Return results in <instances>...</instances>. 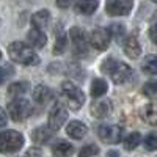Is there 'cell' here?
Listing matches in <instances>:
<instances>
[{"instance_id": "cell-1", "label": "cell", "mask_w": 157, "mask_h": 157, "mask_svg": "<svg viewBox=\"0 0 157 157\" xmlns=\"http://www.w3.org/2000/svg\"><path fill=\"white\" fill-rule=\"evenodd\" d=\"M101 71L104 74H109L116 85H123V83L129 82L130 78H132V75H134V71H132V68H130L129 64H126L123 61H118L113 57L102 61Z\"/></svg>"}, {"instance_id": "cell-2", "label": "cell", "mask_w": 157, "mask_h": 157, "mask_svg": "<svg viewBox=\"0 0 157 157\" xmlns=\"http://www.w3.org/2000/svg\"><path fill=\"white\" fill-rule=\"evenodd\" d=\"M8 55L14 63L24 64V66H35V64L39 63L38 54L29 44H25L22 41L11 43L8 46Z\"/></svg>"}, {"instance_id": "cell-3", "label": "cell", "mask_w": 157, "mask_h": 157, "mask_svg": "<svg viewBox=\"0 0 157 157\" xmlns=\"http://www.w3.org/2000/svg\"><path fill=\"white\" fill-rule=\"evenodd\" d=\"M60 99H61V104H64V105L71 110H78L85 104L83 91L71 80H66V82L61 83Z\"/></svg>"}, {"instance_id": "cell-4", "label": "cell", "mask_w": 157, "mask_h": 157, "mask_svg": "<svg viewBox=\"0 0 157 157\" xmlns=\"http://www.w3.org/2000/svg\"><path fill=\"white\" fill-rule=\"evenodd\" d=\"M24 146V135L17 130H5L0 134V152L13 154Z\"/></svg>"}, {"instance_id": "cell-5", "label": "cell", "mask_w": 157, "mask_h": 157, "mask_svg": "<svg viewBox=\"0 0 157 157\" xmlns=\"http://www.w3.org/2000/svg\"><path fill=\"white\" fill-rule=\"evenodd\" d=\"M8 113L11 116L13 121H24L27 120L29 116H32L33 113V105L29 99H24V98H17V99H13L8 104Z\"/></svg>"}, {"instance_id": "cell-6", "label": "cell", "mask_w": 157, "mask_h": 157, "mask_svg": "<svg viewBox=\"0 0 157 157\" xmlns=\"http://www.w3.org/2000/svg\"><path fill=\"white\" fill-rule=\"evenodd\" d=\"M69 41H71V50L72 55L77 58H82L88 54V38L85 36V32L82 29L72 27L69 30Z\"/></svg>"}, {"instance_id": "cell-7", "label": "cell", "mask_w": 157, "mask_h": 157, "mask_svg": "<svg viewBox=\"0 0 157 157\" xmlns=\"http://www.w3.org/2000/svg\"><path fill=\"white\" fill-rule=\"evenodd\" d=\"M98 135L102 141L115 145V143H120L123 140L124 129L121 126H116V124H101L98 127Z\"/></svg>"}, {"instance_id": "cell-8", "label": "cell", "mask_w": 157, "mask_h": 157, "mask_svg": "<svg viewBox=\"0 0 157 157\" xmlns=\"http://www.w3.org/2000/svg\"><path fill=\"white\" fill-rule=\"evenodd\" d=\"M68 120V112L66 109H64L63 104H57V105L52 107L50 113H49V121H47V126L54 130V132H57V130L61 129V126L66 123Z\"/></svg>"}, {"instance_id": "cell-9", "label": "cell", "mask_w": 157, "mask_h": 157, "mask_svg": "<svg viewBox=\"0 0 157 157\" xmlns=\"http://www.w3.org/2000/svg\"><path fill=\"white\" fill-rule=\"evenodd\" d=\"M88 41L96 50H105L110 44V33L105 29H93L90 32Z\"/></svg>"}, {"instance_id": "cell-10", "label": "cell", "mask_w": 157, "mask_h": 157, "mask_svg": "<svg viewBox=\"0 0 157 157\" xmlns=\"http://www.w3.org/2000/svg\"><path fill=\"white\" fill-rule=\"evenodd\" d=\"M134 8V3L129 0H110L105 3V13L109 16H126Z\"/></svg>"}, {"instance_id": "cell-11", "label": "cell", "mask_w": 157, "mask_h": 157, "mask_svg": "<svg viewBox=\"0 0 157 157\" xmlns=\"http://www.w3.org/2000/svg\"><path fill=\"white\" fill-rule=\"evenodd\" d=\"M91 116L98 118V120H104V118L110 116V113L113 112V104L109 99H102V101H94L91 104Z\"/></svg>"}, {"instance_id": "cell-12", "label": "cell", "mask_w": 157, "mask_h": 157, "mask_svg": "<svg viewBox=\"0 0 157 157\" xmlns=\"http://www.w3.org/2000/svg\"><path fill=\"white\" fill-rule=\"evenodd\" d=\"M66 134L74 140H82L88 134V127L82 121L74 120V121H69V124L66 126Z\"/></svg>"}, {"instance_id": "cell-13", "label": "cell", "mask_w": 157, "mask_h": 157, "mask_svg": "<svg viewBox=\"0 0 157 157\" xmlns=\"http://www.w3.org/2000/svg\"><path fill=\"white\" fill-rule=\"evenodd\" d=\"M124 54L129 58H138L141 54V47L135 35H129L124 41Z\"/></svg>"}, {"instance_id": "cell-14", "label": "cell", "mask_w": 157, "mask_h": 157, "mask_svg": "<svg viewBox=\"0 0 157 157\" xmlns=\"http://www.w3.org/2000/svg\"><path fill=\"white\" fill-rule=\"evenodd\" d=\"M32 96H33V99L38 104L44 105V104H47L49 101H52V98H54V91H52L49 86H46V85H36L33 88Z\"/></svg>"}, {"instance_id": "cell-15", "label": "cell", "mask_w": 157, "mask_h": 157, "mask_svg": "<svg viewBox=\"0 0 157 157\" xmlns=\"http://www.w3.org/2000/svg\"><path fill=\"white\" fill-rule=\"evenodd\" d=\"M140 116H141V120L145 121L146 124L157 126V101L151 102V104H148V105L143 107Z\"/></svg>"}, {"instance_id": "cell-16", "label": "cell", "mask_w": 157, "mask_h": 157, "mask_svg": "<svg viewBox=\"0 0 157 157\" xmlns=\"http://www.w3.org/2000/svg\"><path fill=\"white\" fill-rule=\"evenodd\" d=\"M52 134H54V130L49 126H39L32 132V140L36 145H44L49 141V138H52Z\"/></svg>"}, {"instance_id": "cell-17", "label": "cell", "mask_w": 157, "mask_h": 157, "mask_svg": "<svg viewBox=\"0 0 157 157\" xmlns=\"http://www.w3.org/2000/svg\"><path fill=\"white\" fill-rule=\"evenodd\" d=\"M27 39L29 43L35 47H44L46 43H47V38H46V33L39 29H30L29 33H27Z\"/></svg>"}, {"instance_id": "cell-18", "label": "cell", "mask_w": 157, "mask_h": 157, "mask_svg": "<svg viewBox=\"0 0 157 157\" xmlns=\"http://www.w3.org/2000/svg\"><path fill=\"white\" fill-rule=\"evenodd\" d=\"M49 22H50V11L49 10H39L38 13H35L32 16V24L35 29L43 30Z\"/></svg>"}, {"instance_id": "cell-19", "label": "cell", "mask_w": 157, "mask_h": 157, "mask_svg": "<svg viewBox=\"0 0 157 157\" xmlns=\"http://www.w3.org/2000/svg\"><path fill=\"white\" fill-rule=\"evenodd\" d=\"M52 152H54V155H57V157H69V155H72L74 148L68 141L60 140V141L52 145Z\"/></svg>"}, {"instance_id": "cell-20", "label": "cell", "mask_w": 157, "mask_h": 157, "mask_svg": "<svg viewBox=\"0 0 157 157\" xmlns=\"http://www.w3.org/2000/svg\"><path fill=\"white\" fill-rule=\"evenodd\" d=\"M55 46H54V54L55 55H61L64 50H66V46H68V35L64 33L61 29H58V32L55 30Z\"/></svg>"}, {"instance_id": "cell-21", "label": "cell", "mask_w": 157, "mask_h": 157, "mask_svg": "<svg viewBox=\"0 0 157 157\" xmlns=\"http://www.w3.org/2000/svg\"><path fill=\"white\" fill-rule=\"evenodd\" d=\"M98 6H99V2H77L74 5V10H75V13H78V14L90 16L98 10Z\"/></svg>"}, {"instance_id": "cell-22", "label": "cell", "mask_w": 157, "mask_h": 157, "mask_svg": "<svg viewBox=\"0 0 157 157\" xmlns=\"http://www.w3.org/2000/svg\"><path fill=\"white\" fill-rule=\"evenodd\" d=\"M109 90V85L104 78H94L91 82V96L93 98H101L102 94H105Z\"/></svg>"}, {"instance_id": "cell-23", "label": "cell", "mask_w": 157, "mask_h": 157, "mask_svg": "<svg viewBox=\"0 0 157 157\" xmlns=\"http://www.w3.org/2000/svg\"><path fill=\"white\" fill-rule=\"evenodd\" d=\"M141 69L149 75L157 74V55L145 57V60H143V63H141Z\"/></svg>"}, {"instance_id": "cell-24", "label": "cell", "mask_w": 157, "mask_h": 157, "mask_svg": "<svg viewBox=\"0 0 157 157\" xmlns=\"http://www.w3.org/2000/svg\"><path fill=\"white\" fill-rule=\"evenodd\" d=\"M141 143V135L138 132H132L129 134L126 138H124V149L127 151H134L138 145Z\"/></svg>"}, {"instance_id": "cell-25", "label": "cell", "mask_w": 157, "mask_h": 157, "mask_svg": "<svg viewBox=\"0 0 157 157\" xmlns=\"http://www.w3.org/2000/svg\"><path fill=\"white\" fill-rule=\"evenodd\" d=\"M27 86H29V83H25V82H16V83H13L8 88V96L17 99L21 94H24L25 91H27Z\"/></svg>"}, {"instance_id": "cell-26", "label": "cell", "mask_w": 157, "mask_h": 157, "mask_svg": "<svg viewBox=\"0 0 157 157\" xmlns=\"http://www.w3.org/2000/svg\"><path fill=\"white\" fill-rule=\"evenodd\" d=\"M109 33H110V36H113L118 43L123 39V36L126 35V29H124V25L123 24H116V22H113V24H110V27H109Z\"/></svg>"}, {"instance_id": "cell-27", "label": "cell", "mask_w": 157, "mask_h": 157, "mask_svg": "<svg viewBox=\"0 0 157 157\" xmlns=\"http://www.w3.org/2000/svg\"><path fill=\"white\" fill-rule=\"evenodd\" d=\"M143 146L146 151H155L157 149V132H151L143 140Z\"/></svg>"}, {"instance_id": "cell-28", "label": "cell", "mask_w": 157, "mask_h": 157, "mask_svg": "<svg viewBox=\"0 0 157 157\" xmlns=\"http://www.w3.org/2000/svg\"><path fill=\"white\" fill-rule=\"evenodd\" d=\"M99 154V148L96 145H86L80 149V152H78V157H94Z\"/></svg>"}, {"instance_id": "cell-29", "label": "cell", "mask_w": 157, "mask_h": 157, "mask_svg": "<svg viewBox=\"0 0 157 157\" xmlns=\"http://www.w3.org/2000/svg\"><path fill=\"white\" fill-rule=\"evenodd\" d=\"M143 93L146 96H155L157 94V83L155 82H148L143 86Z\"/></svg>"}, {"instance_id": "cell-30", "label": "cell", "mask_w": 157, "mask_h": 157, "mask_svg": "<svg viewBox=\"0 0 157 157\" xmlns=\"http://www.w3.org/2000/svg\"><path fill=\"white\" fill-rule=\"evenodd\" d=\"M11 74H13V68L11 66H0V85H2Z\"/></svg>"}, {"instance_id": "cell-31", "label": "cell", "mask_w": 157, "mask_h": 157, "mask_svg": "<svg viewBox=\"0 0 157 157\" xmlns=\"http://www.w3.org/2000/svg\"><path fill=\"white\" fill-rule=\"evenodd\" d=\"M149 38H151V41L154 44H157V22L151 25V29H149Z\"/></svg>"}, {"instance_id": "cell-32", "label": "cell", "mask_w": 157, "mask_h": 157, "mask_svg": "<svg viewBox=\"0 0 157 157\" xmlns=\"http://www.w3.org/2000/svg\"><path fill=\"white\" fill-rule=\"evenodd\" d=\"M27 157H41V151L38 148H30L27 152Z\"/></svg>"}, {"instance_id": "cell-33", "label": "cell", "mask_w": 157, "mask_h": 157, "mask_svg": "<svg viewBox=\"0 0 157 157\" xmlns=\"http://www.w3.org/2000/svg\"><path fill=\"white\" fill-rule=\"evenodd\" d=\"M6 121H8V118H6V113H5V110L0 107V127L2 126H6Z\"/></svg>"}, {"instance_id": "cell-34", "label": "cell", "mask_w": 157, "mask_h": 157, "mask_svg": "<svg viewBox=\"0 0 157 157\" xmlns=\"http://www.w3.org/2000/svg\"><path fill=\"white\" fill-rule=\"evenodd\" d=\"M57 5H58V6H61V8H64V6H69V2H66V3H63V2H58Z\"/></svg>"}, {"instance_id": "cell-35", "label": "cell", "mask_w": 157, "mask_h": 157, "mask_svg": "<svg viewBox=\"0 0 157 157\" xmlns=\"http://www.w3.org/2000/svg\"><path fill=\"white\" fill-rule=\"evenodd\" d=\"M0 58H2V52H0Z\"/></svg>"}]
</instances>
